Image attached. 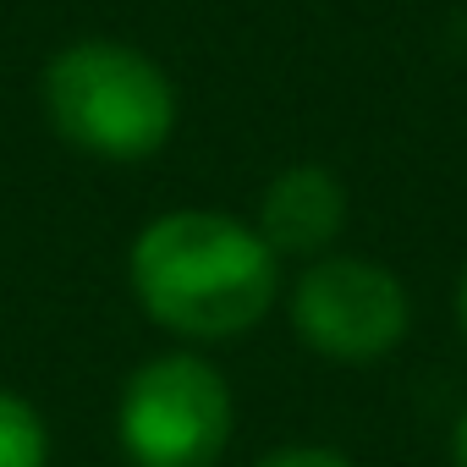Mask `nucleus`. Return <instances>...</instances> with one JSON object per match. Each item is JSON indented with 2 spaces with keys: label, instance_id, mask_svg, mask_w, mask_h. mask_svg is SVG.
<instances>
[{
  "label": "nucleus",
  "instance_id": "nucleus-1",
  "mask_svg": "<svg viewBox=\"0 0 467 467\" xmlns=\"http://www.w3.org/2000/svg\"><path fill=\"white\" fill-rule=\"evenodd\" d=\"M132 292L165 330L187 341H231L275 303V254L254 225L176 209L160 214L132 248Z\"/></svg>",
  "mask_w": 467,
  "mask_h": 467
},
{
  "label": "nucleus",
  "instance_id": "nucleus-2",
  "mask_svg": "<svg viewBox=\"0 0 467 467\" xmlns=\"http://www.w3.org/2000/svg\"><path fill=\"white\" fill-rule=\"evenodd\" d=\"M45 110L56 132L83 154L149 160L176 127V88L143 50L83 39L50 61Z\"/></svg>",
  "mask_w": 467,
  "mask_h": 467
},
{
  "label": "nucleus",
  "instance_id": "nucleus-3",
  "mask_svg": "<svg viewBox=\"0 0 467 467\" xmlns=\"http://www.w3.org/2000/svg\"><path fill=\"white\" fill-rule=\"evenodd\" d=\"M116 423L138 467H214L231 440V390L203 358L171 352L127 379Z\"/></svg>",
  "mask_w": 467,
  "mask_h": 467
},
{
  "label": "nucleus",
  "instance_id": "nucleus-4",
  "mask_svg": "<svg viewBox=\"0 0 467 467\" xmlns=\"http://www.w3.org/2000/svg\"><path fill=\"white\" fill-rule=\"evenodd\" d=\"M292 325L314 352L368 363L407 336V292L368 259H319L292 292Z\"/></svg>",
  "mask_w": 467,
  "mask_h": 467
},
{
  "label": "nucleus",
  "instance_id": "nucleus-5",
  "mask_svg": "<svg viewBox=\"0 0 467 467\" xmlns=\"http://www.w3.org/2000/svg\"><path fill=\"white\" fill-rule=\"evenodd\" d=\"M347 225V192L325 165H292L281 171L259 198V237L281 259H325Z\"/></svg>",
  "mask_w": 467,
  "mask_h": 467
},
{
  "label": "nucleus",
  "instance_id": "nucleus-6",
  "mask_svg": "<svg viewBox=\"0 0 467 467\" xmlns=\"http://www.w3.org/2000/svg\"><path fill=\"white\" fill-rule=\"evenodd\" d=\"M45 451L50 440H45L39 412L23 396L0 390V467H45Z\"/></svg>",
  "mask_w": 467,
  "mask_h": 467
},
{
  "label": "nucleus",
  "instance_id": "nucleus-7",
  "mask_svg": "<svg viewBox=\"0 0 467 467\" xmlns=\"http://www.w3.org/2000/svg\"><path fill=\"white\" fill-rule=\"evenodd\" d=\"M259 467H352V462L341 451H330V445H286V451L265 456Z\"/></svg>",
  "mask_w": 467,
  "mask_h": 467
},
{
  "label": "nucleus",
  "instance_id": "nucleus-8",
  "mask_svg": "<svg viewBox=\"0 0 467 467\" xmlns=\"http://www.w3.org/2000/svg\"><path fill=\"white\" fill-rule=\"evenodd\" d=\"M451 451H456V467H467V412H462V423H456V440H451Z\"/></svg>",
  "mask_w": 467,
  "mask_h": 467
},
{
  "label": "nucleus",
  "instance_id": "nucleus-9",
  "mask_svg": "<svg viewBox=\"0 0 467 467\" xmlns=\"http://www.w3.org/2000/svg\"><path fill=\"white\" fill-rule=\"evenodd\" d=\"M456 314H462V330H467V275H462V297H456Z\"/></svg>",
  "mask_w": 467,
  "mask_h": 467
}]
</instances>
